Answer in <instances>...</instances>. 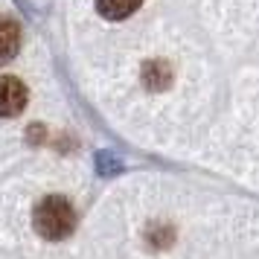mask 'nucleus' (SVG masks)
<instances>
[{
    "label": "nucleus",
    "instance_id": "nucleus-1",
    "mask_svg": "<svg viewBox=\"0 0 259 259\" xmlns=\"http://www.w3.org/2000/svg\"><path fill=\"white\" fill-rule=\"evenodd\" d=\"M32 224L41 239H50V242H59V239H67L76 227V210L73 204L64 195H50L35 207L32 212Z\"/></svg>",
    "mask_w": 259,
    "mask_h": 259
},
{
    "label": "nucleus",
    "instance_id": "nucleus-3",
    "mask_svg": "<svg viewBox=\"0 0 259 259\" xmlns=\"http://www.w3.org/2000/svg\"><path fill=\"white\" fill-rule=\"evenodd\" d=\"M21 50V26L12 18H0V64L12 61Z\"/></svg>",
    "mask_w": 259,
    "mask_h": 259
},
{
    "label": "nucleus",
    "instance_id": "nucleus-5",
    "mask_svg": "<svg viewBox=\"0 0 259 259\" xmlns=\"http://www.w3.org/2000/svg\"><path fill=\"white\" fill-rule=\"evenodd\" d=\"M94 166H96V175H102V178H114L122 172V160H119L114 152H96L94 157Z\"/></svg>",
    "mask_w": 259,
    "mask_h": 259
},
{
    "label": "nucleus",
    "instance_id": "nucleus-2",
    "mask_svg": "<svg viewBox=\"0 0 259 259\" xmlns=\"http://www.w3.org/2000/svg\"><path fill=\"white\" fill-rule=\"evenodd\" d=\"M26 108V88L15 76H0V117H18Z\"/></svg>",
    "mask_w": 259,
    "mask_h": 259
},
{
    "label": "nucleus",
    "instance_id": "nucleus-4",
    "mask_svg": "<svg viewBox=\"0 0 259 259\" xmlns=\"http://www.w3.org/2000/svg\"><path fill=\"white\" fill-rule=\"evenodd\" d=\"M143 6V0H96V12L105 21H122Z\"/></svg>",
    "mask_w": 259,
    "mask_h": 259
}]
</instances>
